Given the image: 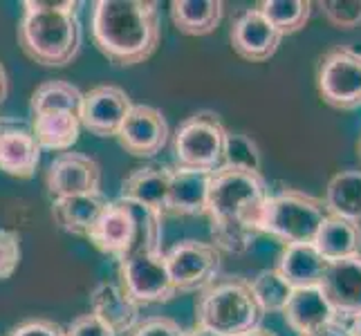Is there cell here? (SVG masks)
<instances>
[{"instance_id":"cell-29","label":"cell","mask_w":361,"mask_h":336,"mask_svg":"<svg viewBox=\"0 0 361 336\" xmlns=\"http://www.w3.org/2000/svg\"><path fill=\"white\" fill-rule=\"evenodd\" d=\"M249 290H252L258 307L263 309V314H274L281 312L285 305L290 303V298L294 294V287L285 280L276 269H263L249 280Z\"/></svg>"},{"instance_id":"cell-33","label":"cell","mask_w":361,"mask_h":336,"mask_svg":"<svg viewBox=\"0 0 361 336\" xmlns=\"http://www.w3.org/2000/svg\"><path fill=\"white\" fill-rule=\"evenodd\" d=\"M130 336H186V332L180 328V323H176L173 318L166 316H153V318H146L140 321Z\"/></svg>"},{"instance_id":"cell-3","label":"cell","mask_w":361,"mask_h":336,"mask_svg":"<svg viewBox=\"0 0 361 336\" xmlns=\"http://www.w3.org/2000/svg\"><path fill=\"white\" fill-rule=\"evenodd\" d=\"M77 0H25L18 45L30 61L45 68H66L81 49Z\"/></svg>"},{"instance_id":"cell-37","label":"cell","mask_w":361,"mask_h":336,"mask_svg":"<svg viewBox=\"0 0 361 336\" xmlns=\"http://www.w3.org/2000/svg\"><path fill=\"white\" fill-rule=\"evenodd\" d=\"M7 94H9V77H7V70H5V66L0 63V106L5 104Z\"/></svg>"},{"instance_id":"cell-18","label":"cell","mask_w":361,"mask_h":336,"mask_svg":"<svg viewBox=\"0 0 361 336\" xmlns=\"http://www.w3.org/2000/svg\"><path fill=\"white\" fill-rule=\"evenodd\" d=\"M328 260L319 254L314 242L307 244H285L279 256L276 269L294 290L321 287V280L328 271Z\"/></svg>"},{"instance_id":"cell-31","label":"cell","mask_w":361,"mask_h":336,"mask_svg":"<svg viewBox=\"0 0 361 336\" xmlns=\"http://www.w3.org/2000/svg\"><path fill=\"white\" fill-rule=\"evenodd\" d=\"M323 18L337 30H357L361 27V0H326L321 3Z\"/></svg>"},{"instance_id":"cell-12","label":"cell","mask_w":361,"mask_h":336,"mask_svg":"<svg viewBox=\"0 0 361 336\" xmlns=\"http://www.w3.org/2000/svg\"><path fill=\"white\" fill-rule=\"evenodd\" d=\"M169 121L161 110L137 104L130 108L117 139L133 157H153L169 144Z\"/></svg>"},{"instance_id":"cell-8","label":"cell","mask_w":361,"mask_h":336,"mask_svg":"<svg viewBox=\"0 0 361 336\" xmlns=\"http://www.w3.org/2000/svg\"><path fill=\"white\" fill-rule=\"evenodd\" d=\"M164 263L178 294H197L218 280L222 254L211 242L182 240L164 254Z\"/></svg>"},{"instance_id":"cell-14","label":"cell","mask_w":361,"mask_h":336,"mask_svg":"<svg viewBox=\"0 0 361 336\" xmlns=\"http://www.w3.org/2000/svg\"><path fill=\"white\" fill-rule=\"evenodd\" d=\"M88 240L94 249L106 256H113L115 260L128 256L137 242V218L128 202H110L92 227Z\"/></svg>"},{"instance_id":"cell-16","label":"cell","mask_w":361,"mask_h":336,"mask_svg":"<svg viewBox=\"0 0 361 336\" xmlns=\"http://www.w3.org/2000/svg\"><path fill=\"white\" fill-rule=\"evenodd\" d=\"M285 323L298 336H314L326 328L339 323L337 314L330 305L321 287H305L294 290L290 303L283 309Z\"/></svg>"},{"instance_id":"cell-40","label":"cell","mask_w":361,"mask_h":336,"mask_svg":"<svg viewBox=\"0 0 361 336\" xmlns=\"http://www.w3.org/2000/svg\"><path fill=\"white\" fill-rule=\"evenodd\" d=\"M186 336H222V334H216V332H211V330H204V328H193L191 332H186Z\"/></svg>"},{"instance_id":"cell-15","label":"cell","mask_w":361,"mask_h":336,"mask_svg":"<svg viewBox=\"0 0 361 336\" xmlns=\"http://www.w3.org/2000/svg\"><path fill=\"white\" fill-rule=\"evenodd\" d=\"M231 47L233 52L252 63H263L279 52L283 36L258 9H247L231 25Z\"/></svg>"},{"instance_id":"cell-11","label":"cell","mask_w":361,"mask_h":336,"mask_svg":"<svg viewBox=\"0 0 361 336\" xmlns=\"http://www.w3.org/2000/svg\"><path fill=\"white\" fill-rule=\"evenodd\" d=\"M47 191L56 197L102 193V166L83 153H61L47 168Z\"/></svg>"},{"instance_id":"cell-5","label":"cell","mask_w":361,"mask_h":336,"mask_svg":"<svg viewBox=\"0 0 361 336\" xmlns=\"http://www.w3.org/2000/svg\"><path fill=\"white\" fill-rule=\"evenodd\" d=\"M326 218L328 211L323 197L296 189H283L279 193H269L260 216V233H267L283 244H307L314 242Z\"/></svg>"},{"instance_id":"cell-38","label":"cell","mask_w":361,"mask_h":336,"mask_svg":"<svg viewBox=\"0 0 361 336\" xmlns=\"http://www.w3.org/2000/svg\"><path fill=\"white\" fill-rule=\"evenodd\" d=\"M345 328H348V332H350V336H361V314L350 318V323H348Z\"/></svg>"},{"instance_id":"cell-34","label":"cell","mask_w":361,"mask_h":336,"mask_svg":"<svg viewBox=\"0 0 361 336\" xmlns=\"http://www.w3.org/2000/svg\"><path fill=\"white\" fill-rule=\"evenodd\" d=\"M66 336H117L102 318H97L92 312L77 316L66 328Z\"/></svg>"},{"instance_id":"cell-36","label":"cell","mask_w":361,"mask_h":336,"mask_svg":"<svg viewBox=\"0 0 361 336\" xmlns=\"http://www.w3.org/2000/svg\"><path fill=\"white\" fill-rule=\"evenodd\" d=\"M314 336H350V332H348V328L343 325V323H334V325L326 328V330L314 334Z\"/></svg>"},{"instance_id":"cell-32","label":"cell","mask_w":361,"mask_h":336,"mask_svg":"<svg viewBox=\"0 0 361 336\" xmlns=\"http://www.w3.org/2000/svg\"><path fill=\"white\" fill-rule=\"evenodd\" d=\"M20 265V238L9 229H0V280H9Z\"/></svg>"},{"instance_id":"cell-30","label":"cell","mask_w":361,"mask_h":336,"mask_svg":"<svg viewBox=\"0 0 361 336\" xmlns=\"http://www.w3.org/2000/svg\"><path fill=\"white\" fill-rule=\"evenodd\" d=\"M222 166L235 170L260 173L263 166V155H260L258 144L245 132H229L225 137V148H222Z\"/></svg>"},{"instance_id":"cell-23","label":"cell","mask_w":361,"mask_h":336,"mask_svg":"<svg viewBox=\"0 0 361 336\" xmlns=\"http://www.w3.org/2000/svg\"><path fill=\"white\" fill-rule=\"evenodd\" d=\"M81 119L77 112H41L34 115L32 135L41 151L68 153L79 142Z\"/></svg>"},{"instance_id":"cell-28","label":"cell","mask_w":361,"mask_h":336,"mask_svg":"<svg viewBox=\"0 0 361 336\" xmlns=\"http://www.w3.org/2000/svg\"><path fill=\"white\" fill-rule=\"evenodd\" d=\"M281 36L296 34L305 27L312 14V3L310 0H263L256 7Z\"/></svg>"},{"instance_id":"cell-13","label":"cell","mask_w":361,"mask_h":336,"mask_svg":"<svg viewBox=\"0 0 361 336\" xmlns=\"http://www.w3.org/2000/svg\"><path fill=\"white\" fill-rule=\"evenodd\" d=\"M321 290L339 323L361 314V254L332 260L321 280Z\"/></svg>"},{"instance_id":"cell-2","label":"cell","mask_w":361,"mask_h":336,"mask_svg":"<svg viewBox=\"0 0 361 336\" xmlns=\"http://www.w3.org/2000/svg\"><path fill=\"white\" fill-rule=\"evenodd\" d=\"M92 41L110 63L128 68L148 61L159 45L161 25L151 0H99L92 5Z\"/></svg>"},{"instance_id":"cell-22","label":"cell","mask_w":361,"mask_h":336,"mask_svg":"<svg viewBox=\"0 0 361 336\" xmlns=\"http://www.w3.org/2000/svg\"><path fill=\"white\" fill-rule=\"evenodd\" d=\"M108 204L110 202L102 193L56 197V200H52V218L66 233L88 238Z\"/></svg>"},{"instance_id":"cell-7","label":"cell","mask_w":361,"mask_h":336,"mask_svg":"<svg viewBox=\"0 0 361 336\" xmlns=\"http://www.w3.org/2000/svg\"><path fill=\"white\" fill-rule=\"evenodd\" d=\"M119 278L123 294L130 296L137 305H155L169 303L178 296L169 269L164 263V254L157 251H133L117 260Z\"/></svg>"},{"instance_id":"cell-17","label":"cell","mask_w":361,"mask_h":336,"mask_svg":"<svg viewBox=\"0 0 361 336\" xmlns=\"http://www.w3.org/2000/svg\"><path fill=\"white\" fill-rule=\"evenodd\" d=\"M211 175H214V173H209V170H195V168H182V166L173 168L166 213L207 216Z\"/></svg>"},{"instance_id":"cell-10","label":"cell","mask_w":361,"mask_h":336,"mask_svg":"<svg viewBox=\"0 0 361 336\" xmlns=\"http://www.w3.org/2000/svg\"><path fill=\"white\" fill-rule=\"evenodd\" d=\"M135 104L128 92L119 85H97V88L83 92V101L79 110L81 128H85L94 137H117L123 121Z\"/></svg>"},{"instance_id":"cell-21","label":"cell","mask_w":361,"mask_h":336,"mask_svg":"<svg viewBox=\"0 0 361 336\" xmlns=\"http://www.w3.org/2000/svg\"><path fill=\"white\" fill-rule=\"evenodd\" d=\"M169 189H171V168L142 166V168H135L130 175L121 182L119 197L166 216Z\"/></svg>"},{"instance_id":"cell-39","label":"cell","mask_w":361,"mask_h":336,"mask_svg":"<svg viewBox=\"0 0 361 336\" xmlns=\"http://www.w3.org/2000/svg\"><path fill=\"white\" fill-rule=\"evenodd\" d=\"M240 336H276L274 332H269V330H265V328H254V330H249V332H245V334H240Z\"/></svg>"},{"instance_id":"cell-6","label":"cell","mask_w":361,"mask_h":336,"mask_svg":"<svg viewBox=\"0 0 361 336\" xmlns=\"http://www.w3.org/2000/svg\"><path fill=\"white\" fill-rule=\"evenodd\" d=\"M227 128L216 112H195L184 119L173 135V151L182 168L214 173L222 166Z\"/></svg>"},{"instance_id":"cell-20","label":"cell","mask_w":361,"mask_h":336,"mask_svg":"<svg viewBox=\"0 0 361 336\" xmlns=\"http://www.w3.org/2000/svg\"><path fill=\"white\" fill-rule=\"evenodd\" d=\"M41 164V146L32 130L0 128V170L16 180H32Z\"/></svg>"},{"instance_id":"cell-4","label":"cell","mask_w":361,"mask_h":336,"mask_svg":"<svg viewBox=\"0 0 361 336\" xmlns=\"http://www.w3.org/2000/svg\"><path fill=\"white\" fill-rule=\"evenodd\" d=\"M263 316L245 278H218L195 301V325L222 336H240L254 330Z\"/></svg>"},{"instance_id":"cell-1","label":"cell","mask_w":361,"mask_h":336,"mask_svg":"<svg viewBox=\"0 0 361 336\" xmlns=\"http://www.w3.org/2000/svg\"><path fill=\"white\" fill-rule=\"evenodd\" d=\"M269 197L267 182L260 173L220 166L211 175L207 216L216 249L245 254L260 235V216Z\"/></svg>"},{"instance_id":"cell-9","label":"cell","mask_w":361,"mask_h":336,"mask_svg":"<svg viewBox=\"0 0 361 336\" xmlns=\"http://www.w3.org/2000/svg\"><path fill=\"white\" fill-rule=\"evenodd\" d=\"M319 94L337 110L361 108V52L332 47L321 56L317 72Z\"/></svg>"},{"instance_id":"cell-19","label":"cell","mask_w":361,"mask_h":336,"mask_svg":"<svg viewBox=\"0 0 361 336\" xmlns=\"http://www.w3.org/2000/svg\"><path fill=\"white\" fill-rule=\"evenodd\" d=\"M90 307L115 334H130L140 325V305L123 294L119 285L99 282L90 294Z\"/></svg>"},{"instance_id":"cell-26","label":"cell","mask_w":361,"mask_h":336,"mask_svg":"<svg viewBox=\"0 0 361 336\" xmlns=\"http://www.w3.org/2000/svg\"><path fill=\"white\" fill-rule=\"evenodd\" d=\"M314 247L328 263L357 256L361 254V224L328 216L317 233Z\"/></svg>"},{"instance_id":"cell-25","label":"cell","mask_w":361,"mask_h":336,"mask_svg":"<svg viewBox=\"0 0 361 336\" xmlns=\"http://www.w3.org/2000/svg\"><path fill=\"white\" fill-rule=\"evenodd\" d=\"M328 216L361 224V170L348 168L330 178L323 197Z\"/></svg>"},{"instance_id":"cell-24","label":"cell","mask_w":361,"mask_h":336,"mask_svg":"<svg viewBox=\"0 0 361 336\" xmlns=\"http://www.w3.org/2000/svg\"><path fill=\"white\" fill-rule=\"evenodd\" d=\"M225 16L222 0H173L171 20L186 36H207L218 30Z\"/></svg>"},{"instance_id":"cell-35","label":"cell","mask_w":361,"mask_h":336,"mask_svg":"<svg viewBox=\"0 0 361 336\" xmlns=\"http://www.w3.org/2000/svg\"><path fill=\"white\" fill-rule=\"evenodd\" d=\"M9 336H66V330L56 325L54 321L47 318H34V321H25L18 328L11 330Z\"/></svg>"},{"instance_id":"cell-27","label":"cell","mask_w":361,"mask_h":336,"mask_svg":"<svg viewBox=\"0 0 361 336\" xmlns=\"http://www.w3.org/2000/svg\"><path fill=\"white\" fill-rule=\"evenodd\" d=\"M83 92L68 81L52 79L41 83L39 88L32 92L30 108L32 115H41V112H77L81 110Z\"/></svg>"}]
</instances>
